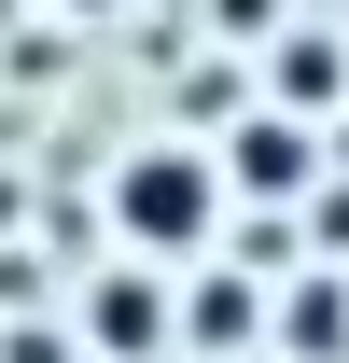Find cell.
<instances>
[{
  "label": "cell",
  "mask_w": 349,
  "mask_h": 363,
  "mask_svg": "<svg viewBox=\"0 0 349 363\" xmlns=\"http://www.w3.org/2000/svg\"><path fill=\"white\" fill-rule=\"evenodd\" d=\"M98 224H112V252L154 266V279L210 266V252H223V168H210V140H182V126L126 140L112 182H98Z\"/></svg>",
  "instance_id": "cell-1"
},
{
  "label": "cell",
  "mask_w": 349,
  "mask_h": 363,
  "mask_svg": "<svg viewBox=\"0 0 349 363\" xmlns=\"http://www.w3.org/2000/svg\"><path fill=\"white\" fill-rule=\"evenodd\" d=\"M252 112H279V126H349V28H307V14H279V28H265L252 43Z\"/></svg>",
  "instance_id": "cell-2"
},
{
  "label": "cell",
  "mask_w": 349,
  "mask_h": 363,
  "mask_svg": "<svg viewBox=\"0 0 349 363\" xmlns=\"http://www.w3.org/2000/svg\"><path fill=\"white\" fill-rule=\"evenodd\" d=\"M210 168H223V210H238V196H252V210H307V196H321V140L279 126V112H238V126L210 140Z\"/></svg>",
  "instance_id": "cell-3"
},
{
  "label": "cell",
  "mask_w": 349,
  "mask_h": 363,
  "mask_svg": "<svg viewBox=\"0 0 349 363\" xmlns=\"http://www.w3.org/2000/svg\"><path fill=\"white\" fill-rule=\"evenodd\" d=\"M70 335H84L98 363H168V279L112 252V266H98L84 294H70Z\"/></svg>",
  "instance_id": "cell-4"
},
{
  "label": "cell",
  "mask_w": 349,
  "mask_h": 363,
  "mask_svg": "<svg viewBox=\"0 0 349 363\" xmlns=\"http://www.w3.org/2000/svg\"><path fill=\"white\" fill-rule=\"evenodd\" d=\"M279 363H349V279H294L279 294Z\"/></svg>",
  "instance_id": "cell-5"
},
{
  "label": "cell",
  "mask_w": 349,
  "mask_h": 363,
  "mask_svg": "<svg viewBox=\"0 0 349 363\" xmlns=\"http://www.w3.org/2000/svg\"><path fill=\"white\" fill-rule=\"evenodd\" d=\"M210 28H223V43H265V28H279V0H210Z\"/></svg>",
  "instance_id": "cell-6"
},
{
  "label": "cell",
  "mask_w": 349,
  "mask_h": 363,
  "mask_svg": "<svg viewBox=\"0 0 349 363\" xmlns=\"http://www.w3.org/2000/svg\"><path fill=\"white\" fill-rule=\"evenodd\" d=\"M56 14H126V0H56Z\"/></svg>",
  "instance_id": "cell-7"
}]
</instances>
